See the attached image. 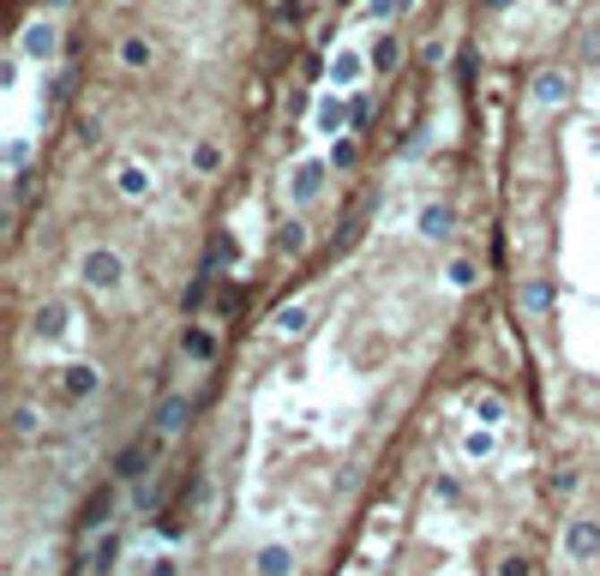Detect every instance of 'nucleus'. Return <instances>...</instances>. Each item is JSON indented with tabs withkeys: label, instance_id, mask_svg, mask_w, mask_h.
<instances>
[{
	"label": "nucleus",
	"instance_id": "393cba45",
	"mask_svg": "<svg viewBox=\"0 0 600 576\" xmlns=\"http://www.w3.org/2000/svg\"><path fill=\"white\" fill-rule=\"evenodd\" d=\"M73 97V73H66V66H60L55 79H48V102H66Z\"/></svg>",
	"mask_w": 600,
	"mask_h": 576
},
{
	"label": "nucleus",
	"instance_id": "9b49d317",
	"mask_svg": "<svg viewBox=\"0 0 600 576\" xmlns=\"http://www.w3.org/2000/svg\"><path fill=\"white\" fill-rule=\"evenodd\" d=\"M324 175H330V162H295V199H319Z\"/></svg>",
	"mask_w": 600,
	"mask_h": 576
},
{
	"label": "nucleus",
	"instance_id": "423d86ee",
	"mask_svg": "<svg viewBox=\"0 0 600 576\" xmlns=\"http://www.w3.org/2000/svg\"><path fill=\"white\" fill-rule=\"evenodd\" d=\"M180 355L186 360H217V331H204V324H186V331H180Z\"/></svg>",
	"mask_w": 600,
	"mask_h": 576
},
{
	"label": "nucleus",
	"instance_id": "a878e982",
	"mask_svg": "<svg viewBox=\"0 0 600 576\" xmlns=\"http://www.w3.org/2000/svg\"><path fill=\"white\" fill-rule=\"evenodd\" d=\"M348 108H355V126L373 120V97H360V90H348Z\"/></svg>",
	"mask_w": 600,
	"mask_h": 576
},
{
	"label": "nucleus",
	"instance_id": "f704fd0d",
	"mask_svg": "<svg viewBox=\"0 0 600 576\" xmlns=\"http://www.w3.org/2000/svg\"><path fill=\"white\" fill-rule=\"evenodd\" d=\"M408 6H415V0H397V13H408Z\"/></svg>",
	"mask_w": 600,
	"mask_h": 576
},
{
	"label": "nucleus",
	"instance_id": "cd10ccee",
	"mask_svg": "<svg viewBox=\"0 0 600 576\" xmlns=\"http://www.w3.org/2000/svg\"><path fill=\"white\" fill-rule=\"evenodd\" d=\"M493 444H499L493 433H475V438H468V457H493Z\"/></svg>",
	"mask_w": 600,
	"mask_h": 576
},
{
	"label": "nucleus",
	"instance_id": "5701e85b",
	"mask_svg": "<svg viewBox=\"0 0 600 576\" xmlns=\"http://www.w3.org/2000/svg\"><path fill=\"white\" fill-rule=\"evenodd\" d=\"M13 433H19V438L37 433V408H30V402H19V408H13Z\"/></svg>",
	"mask_w": 600,
	"mask_h": 576
},
{
	"label": "nucleus",
	"instance_id": "6ab92c4d",
	"mask_svg": "<svg viewBox=\"0 0 600 576\" xmlns=\"http://www.w3.org/2000/svg\"><path fill=\"white\" fill-rule=\"evenodd\" d=\"M277 246L295 259V253H306V222H282V235H277Z\"/></svg>",
	"mask_w": 600,
	"mask_h": 576
},
{
	"label": "nucleus",
	"instance_id": "f03ea898",
	"mask_svg": "<svg viewBox=\"0 0 600 576\" xmlns=\"http://www.w3.org/2000/svg\"><path fill=\"white\" fill-rule=\"evenodd\" d=\"M19 55L24 60H55L60 55V30H55V19H30L19 30Z\"/></svg>",
	"mask_w": 600,
	"mask_h": 576
},
{
	"label": "nucleus",
	"instance_id": "6e6552de",
	"mask_svg": "<svg viewBox=\"0 0 600 576\" xmlns=\"http://www.w3.org/2000/svg\"><path fill=\"white\" fill-rule=\"evenodd\" d=\"M120 66H126V73L157 66V48H150V37H120Z\"/></svg>",
	"mask_w": 600,
	"mask_h": 576
},
{
	"label": "nucleus",
	"instance_id": "1a4fd4ad",
	"mask_svg": "<svg viewBox=\"0 0 600 576\" xmlns=\"http://www.w3.org/2000/svg\"><path fill=\"white\" fill-rule=\"evenodd\" d=\"M115 186L126 193V199H150V168H139V162H120V168H115Z\"/></svg>",
	"mask_w": 600,
	"mask_h": 576
},
{
	"label": "nucleus",
	"instance_id": "f3484780",
	"mask_svg": "<svg viewBox=\"0 0 600 576\" xmlns=\"http://www.w3.org/2000/svg\"><path fill=\"white\" fill-rule=\"evenodd\" d=\"M522 306H528L535 318H546L553 313V288H546V282H528V288H522Z\"/></svg>",
	"mask_w": 600,
	"mask_h": 576
},
{
	"label": "nucleus",
	"instance_id": "4be33fe9",
	"mask_svg": "<svg viewBox=\"0 0 600 576\" xmlns=\"http://www.w3.org/2000/svg\"><path fill=\"white\" fill-rule=\"evenodd\" d=\"M259 571L264 576H282V571H288V553H282V546H264V553H259Z\"/></svg>",
	"mask_w": 600,
	"mask_h": 576
},
{
	"label": "nucleus",
	"instance_id": "20e7f679",
	"mask_svg": "<svg viewBox=\"0 0 600 576\" xmlns=\"http://www.w3.org/2000/svg\"><path fill=\"white\" fill-rule=\"evenodd\" d=\"M366 66H373V73H384V79L402 66V37H397V30H379V37H373V48H366Z\"/></svg>",
	"mask_w": 600,
	"mask_h": 576
},
{
	"label": "nucleus",
	"instance_id": "2f4dec72",
	"mask_svg": "<svg viewBox=\"0 0 600 576\" xmlns=\"http://www.w3.org/2000/svg\"><path fill=\"white\" fill-rule=\"evenodd\" d=\"M144 576H175V558H157V564H150Z\"/></svg>",
	"mask_w": 600,
	"mask_h": 576
},
{
	"label": "nucleus",
	"instance_id": "9d476101",
	"mask_svg": "<svg viewBox=\"0 0 600 576\" xmlns=\"http://www.w3.org/2000/svg\"><path fill=\"white\" fill-rule=\"evenodd\" d=\"M186 415H193V402H186V397H168L157 408V438H175L180 426H186Z\"/></svg>",
	"mask_w": 600,
	"mask_h": 576
},
{
	"label": "nucleus",
	"instance_id": "c9c22d12",
	"mask_svg": "<svg viewBox=\"0 0 600 576\" xmlns=\"http://www.w3.org/2000/svg\"><path fill=\"white\" fill-rule=\"evenodd\" d=\"M337 6H348V0H337Z\"/></svg>",
	"mask_w": 600,
	"mask_h": 576
},
{
	"label": "nucleus",
	"instance_id": "412c9836",
	"mask_svg": "<svg viewBox=\"0 0 600 576\" xmlns=\"http://www.w3.org/2000/svg\"><path fill=\"white\" fill-rule=\"evenodd\" d=\"M90 391H97V373H90V366H73V373H66V397H90Z\"/></svg>",
	"mask_w": 600,
	"mask_h": 576
},
{
	"label": "nucleus",
	"instance_id": "7ed1b4c3",
	"mask_svg": "<svg viewBox=\"0 0 600 576\" xmlns=\"http://www.w3.org/2000/svg\"><path fill=\"white\" fill-rule=\"evenodd\" d=\"M528 97H535L540 108H559V102L570 97V73H564V66H540L535 79H528Z\"/></svg>",
	"mask_w": 600,
	"mask_h": 576
},
{
	"label": "nucleus",
	"instance_id": "473e14b6",
	"mask_svg": "<svg viewBox=\"0 0 600 576\" xmlns=\"http://www.w3.org/2000/svg\"><path fill=\"white\" fill-rule=\"evenodd\" d=\"M588 60L600 66V30H588Z\"/></svg>",
	"mask_w": 600,
	"mask_h": 576
},
{
	"label": "nucleus",
	"instance_id": "72a5a7b5",
	"mask_svg": "<svg viewBox=\"0 0 600 576\" xmlns=\"http://www.w3.org/2000/svg\"><path fill=\"white\" fill-rule=\"evenodd\" d=\"M480 6H486V13H504V6H510V0H480Z\"/></svg>",
	"mask_w": 600,
	"mask_h": 576
},
{
	"label": "nucleus",
	"instance_id": "f257e3e1",
	"mask_svg": "<svg viewBox=\"0 0 600 576\" xmlns=\"http://www.w3.org/2000/svg\"><path fill=\"white\" fill-rule=\"evenodd\" d=\"M79 282H84V288H102V295H108V288H120V282H126V264H120L115 246H90V253L79 259Z\"/></svg>",
	"mask_w": 600,
	"mask_h": 576
},
{
	"label": "nucleus",
	"instance_id": "bb28decb",
	"mask_svg": "<svg viewBox=\"0 0 600 576\" xmlns=\"http://www.w3.org/2000/svg\"><path fill=\"white\" fill-rule=\"evenodd\" d=\"M450 282L468 288V282H475V259H450Z\"/></svg>",
	"mask_w": 600,
	"mask_h": 576
},
{
	"label": "nucleus",
	"instance_id": "2eb2a0df",
	"mask_svg": "<svg viewBox=\"0 0 600 576\" xmlns=\"http://www.w3.org/2000/svg\"><path fill=\"white\" fill-rule=\"evenodd\" d=\"M222 144L217 139H204V144H193V168H199V175H222Z\"/></svg>",
	"mask_w": 600,
	"mask_h": 576
},
{
	"label": "nucleus",
	"instance_id": "39448f33",
	"mask_svg": "<svg viewBox=\"0 0 600 576\" xmlns=\"http://www.w3.org/2000/svg\"><path fill=\"white\" fill-rule=\"evenodd\" d=\"M313 120H319V133L342 139V126H355V108H348V97H324L319 108H313Z\"/></svg>",
	"mask_w": 600,
	"mask_h": 576
},
{
	"label": "nucleus",
	"instance_id": "7c9ffc66",
	"mask_svg": "<svg viewBox=\"0 0 600 576\" xmlns=\"http://www.w3.org/2000/svg\"><path fill=\"white\" fill-rule=\"evenodd\" d=\"M390 13H397V0H373V19H379V24L390 19Z\"/></svg>",
	"mask_w": 600,
	"mask_h": 576
},
{
	"label": "nucleus",
	"instance_id": "f8f14e48",
	"mask_svg": "<svg viewBox=\"0 0 600 576\" xmlns=\"http://www.w3.org/2000/svg\"><path fill=\"white\" fill-rule=\"evenodd\" d=\"M450 228H457V211H450V204H426V211H420V235L426 240H444Z\"/></svg>",
	"mask_w": 600,
	"mask_h": 576
},
{
	"label": "nucleus",
	"instance_id": "ddd939ff",
	"mask_svg": "<svg viewBox=\"0 0 600 576\" xmlns=\"http://www.w3.org/2000/svg\"><path fill=\"white\" fill-rule=\"evenodd\" d=\"M277 331L282 337H306V331H313V306H277Z\"/></svg>",
	"mask_w": 600,
	"mask_h": 576
},
{
	"label": "nucleus",
	"instance_id": "a211bd4d",
	"mask_svg": "<svg viewBox=\"0 0 600 576\" xmlns=\"http://www.w3.org/2000/svg\"><path fill=\"white\" fill-rule=\"evenodd\" d=\"M475 415L486 420V426H499V420H504V397H493V391H475Z\"/></svg>",
	"mask_w": 600,
	"mask_h": 576
},
{
	"label": "nucleus",
	"instance_id": "c756f323",
	"mask_svg": "<svg viewBox=\"0 0 600 576\" xmlns=\"http://www.w3.org/2000/svg\"><path fill=\"white\" fill-rule=\"evenodd\" d=\"M420 60H426V66H444V42H420Z\"/></svg>",
	"mask_w": 600,
	"mask_h": 576
},
{
	"label": "nucleus",
	"instance_id": "0eeeda50",
	"mask_svg": "<svg viewBox=\"0 0 600 576\" xmlns=\"http://www.w3.org/2000/svg\"><path fill=\"white\" fill-rule=\"evenodd\" d=\"M564 553L588 564V558L600 553V529H595V522H570V535H564Z\"/></svg>",
	"mask_w": 600,
	"mask_h": 576
},
{
	"label": "nucleus",
	"instance_id": "dca6fc26",
	"mask_svg": "<svg viewBox=\"0 0 600 576\" xmlns=\"http://www.w3.org/2000/svg\"><path fill=\"white\" fill-rule=\"evenodd\" d=\"M360 73H366V60H360V55H337V60H330V84H355Z\"/></svg>",
	"mask_w": 600,
	"mask_h": 576
},
{
	"label": "nucleus",
	"instance_id": "aec40b11",
	"mask_svg": "<svg viewBox=\"0 0 600 576\" xmlns=\"http://www.w3.org/2000/svg\"><path fill=\"white\" fill-rule=\"evenodd\" d=\"M150 457H157V444H133V451L120 457V475H139V469H150Z\"/></svg>",
	"mask_w": 600,
	"mask_h": 576
},
{
	"label": "nucleus",
	"instance_id": "4468645a",
	"mask_svg": "<svg viewBox=\"0 0 600 576\" xmlns=\"http://www.w3.org/2000/svg\"><path fill=\"white\" fill-rule=\"evenodd\" d=\"M66 324H73V313H66V300H48V306L37 313V337H60Z\"/></svg>",
	"mask_w": 600,
	"mask_h": 576
},
{
	"label": "nucleus",
	"instance_id": "b1692460",
	"mask_svg": "<svg viewBox=\"0 0 600 576\" xmlns=\"http://www.w3.org/2000/svg\"><path fill=\"white\" fill-rule=\"evenodd\" d=\"M355 157H360L355 139H337V144H330V168H355Z\"/></svg>",
	"mask_w": 600,
	"mask_h": 576
},
{
	"label": "nucleus",
	"instance_id": "c85d7f7f",
	"mask_svg": "<svg viewBox=\"0 0 600 576\" xmlns=\"http://www.w3.org/2000/svg\"><path fill=\"white\" fill-rule=\"evenodd\" d=\"M300 13H306L300 0H282V6H277V24H300Z\"/></svg>",
	"mask_w": 600,
	"mask_h": 576
}]
</instances>
